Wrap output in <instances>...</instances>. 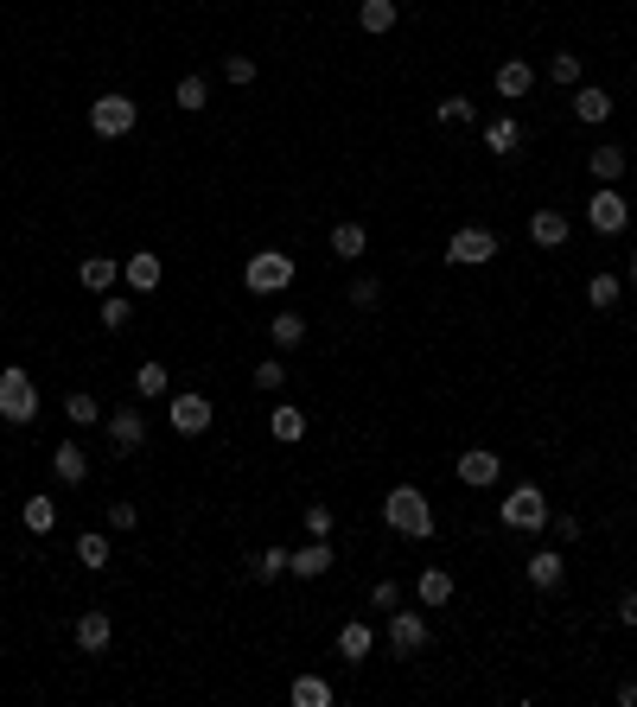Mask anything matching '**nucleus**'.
Returning a JSON list of instances; mask_svg holds the SVG:
<instances>
[{"mask_svg": "<svg viewBox=\"0 0 637 707\" xmlns=\"http://www.w3.org/2000/svg\"><path fill=\"white\" fill-rule=\"evenodd\" d=\"M383 523L395 529V536L427 542V536H434V504H427V491H421V485H395V491L383 497Z\"/></svg>", "mask_w": 637, "mask_h": 707, "instance_id": "nucleus-1", "label": "nucleus"}, {"mask_svg": "<svg viewBox=\"0 0 637 707\" xmlns=\"http://www.w3.org/2000/svg\"><path fill=\"white\" fill-rule=\"evenodd\" d=\"M0 421H13V427L39 421V383H32V370H20V364L0 370Z\"/></svg>", "mask_w": 637, "mask_h": 707, "instance_id": "nucleus-2", "label": "nucleus"}, {"mask_svg": "<svg viewBox=\"0 0 637 707\" xmlns=\"http://www.w3.org/2000/svg\"><path fill=\"white\" fill-rule=\"evenodd\" d=\"M497 523H504V529H523V536L548 529V497H542V485H516V491H504V504H497Z\"/></svg>", "mask_w": 637, "mask_h": 707, "instance_id": "nucleus-3", "label": "nucleus"}, {"mask_svg": "<svg viewBox=\"0 0 637 707\" xmlns=\"http://www.w3.org/2000/svg\"><path fill=\"white\" fill-rule=\"evenodd\" d=\"M134 122H141V102L122 96V90H109V96H96V102H90V128L102 134V141H128Z\"/></svg>", "mask_w": 637, "mask_h": 707, "instance_id": "nucleus-4", "label": "nucleus"}, {"mask_svg": "<svg viewBox=\"0 0 637 707\" xmlns=\"http://www.w3.org/2000/svg\"><path fill=\"white\" fill-rule=\"evenodd\" d=\"M294 255H281V249H262V255H249V268H243V287L249 293H287L294 287Z\"/></svg>", "mask_w": 637, "mask_h": 707, "instance_id": "nucleus-5", "label": "nucleus"}, {"mask_svg": "<svg viewBox=\"0 0 637 707\" xmlns=\"http://www.w3.org/2000/svg\"><path fill=\"white\" fill-rule=\"evenodd\" d=\"M491 255H497V236L485 223H466V230H453V243H446V262L453 268H485Z\"/></svg>", "mask_w": 637, "mask_h": 707, "instance_id": "nucleus-6", "label": "nucleus"}, {"mask_svg": "<svg viewBox=\"0 0 637 707\" xmlns=\"http://www.w3.org/2000/svg\"><path fill=\"white\" fill-rule=\"evenodd\" d=\"M587 223H593L599 236H625V223H631L625 192H618V185H599V192L587 198Z\"/></svg>", "mask_w": 637, "mask_h": 707, "instance_id": "nucleus-7", "label": "nucleus"}, {"mask_svg": "<svg viewBox=\"0 0 637 707\" xmlns=\"http://www.w3.org/2000/svg\"><path fill=\"white\" fill-rule=\"evenodd\" d=\"M211 415H217V408L204 402L198 389H179V395L166 402V421H172V434H185V440H192V434H204V427H211Z\"/></svg>", "mask_w": 637, "mask_h": 707, "instance_id": "nucleus-8", "label": "nucleus"}, {"mask_svg": "<svg viewBox=\"0 0 637 707\" xmlns=\"http://www.w3.org/2000/svg\"><path fill=\"white\" fill-rule=\"evenodd\" d=\"M389 650H395V657H421V650H427V618L421 612H389Z\"/></svg>", "mask_w": 637, "mask_h": 707, "instance_id": "nucleus-9", "label": "nucleus"}, {"mask_svg": "<svg viewBox=\"0 0 637 707\" xmlns=\"http://www.w3.org/2000/svg\"><path fill=\"white\" fill-rule=\"evenodd\" d=\"M332 542H325V536H306V548H294V555H287V574H294V580H325V574H332Z\"/></svg>", "mask_w": 637, "mask_h": 707, "instance_id": "nucleus-10", "label": "nucleus"}, {"mask_svg": "<svg viewBox=\"0 0 637 707\" xmlns=\"http://www.w3.org/2000/svg\"><path fill=\"white\" fill-rule=\"evenodd\" d=\"M102 427H109V446H115V453H141V446H147V415H141V408H115Z\"/></svg>", "mask_w": 637, "mask_h": 707, "instance_id": "nucleus-11", "label": "nucleus"}, {"mask_svg": "<svg viewBox=\"0 0 637 707\" xmlns=\"http://www.w3.org/2000/svg\"><path fill=\"white\" fill-rule=\"evenodd\" d=\"M523 580L536 586V593H555V586L567 580V555H561V548H536V555L523 561Z\"/></svg>", "mask_w": 637, "mask_h": 707, "instance_id": "nucleus-12", "label": "nucleus"}, {"mask_svg": "<svg viewBox=\"0 0 637 707\" xmlns=\"http://www.w3.org/2000/svg\"><path fill=\"white\" fill-rule=\"evenodd\" d=\"M459 485H472V491H485V485H497V472H504V459L491 453V446H472V453H459Z\"/></svg>", "mask_w": 637, "mask_h": 707, "instance_id": "nucleus-13", "label": "nucleus"}, {"mask_svg": "<svg viewBox=\"0 0 637 707\" xmlns=\"http://www.w3.org/2000/svg\"><path fill=\"white\" fill-rule=\"evenodd\" d=\"M122 281H128L134 293H153V287L166 281V262H160L153 249H134V255H122Z\"/></svg>", "mask_w": 637, "mask_h": 707, "instance_id": "nucleus-14", "label": "nucleus"}, {"mask_svg": "<svg viewBox=\"0 0 637 707\" xmlns=\"http://www.w3.org/2000/svg\"><path fill=\"white\" fill-rule=\"evenodd\" d=\"M71 637H77V650H83V657H102V650L115 644V618H109V612H83Z\"/></svg>", "mask_w": 637, "mask_h": 707, "instance_id": "nucleus-15", "label": "nucleus"}, {"mask_svg": "<svg viewBox=\"0 0 637 707\" xmlns=\"http://www.w3.org/2000/svg\"><path fill=\"white\" fill-rule=\"evenodd\" d=\"M529 90H536V71H529V58H504V64H497V96H504V102H523Z\"/></svg>", "mask_w": 637, "mask_h": 707, "instance_id": "nucleus-16", "label": "nucleus"}, {"mask_svg": "<svg viewBox=\"0 0 637 707\" xmlns=\"http://www.w3.org/2000/svg\"><path fill=\"white\" fill-rule=\"evenodd\" d=\"M395 20H402V7H395V0H357V26H364L370 39L395 32Z\"/></svg>", "mask_w": 637, "mask_h": 707, "instance_id": "nucleus-17", "label": "nucleus"}, {"mask_svg": "<svg viewBox=\"0 0 637 707\" xmlns=\"http://www.w3.org/2000/svg\"><path fill=\"white\" fill-rule=\"evenodd\" d=\"M51 472H58L64 485H83V478H90V453H83L77 440H58V453H51Z\"/></svg>", "mask_w": 637, "mask_h": 707, "instance_id": "nucleus-18", "label": "nucleus"}, {"mask_svg": "<svg viewBox=\"0 0 637 707\" xmlns=\"http://www.w3.org/2000/svg\"><path fill=\"white\" fill-rule=\"evenodd\" d=\"M20 523L32 529V536H51L58 529V497H45V491H32L26 504H20Z\"/></svg>", "mask_w": 637, "mask_h": 707, "instance_id": "nucleus-19", "label": "nucleus"}, {"mask_svg": "<svg viewBox=\"0 0 637 707\" xmlns=\"http://www.w3.org/2000/svg\"><path fill=\"white\" fill-rule=\"evenodd\" d=\"M71 555H77V567H90V574H102V567L115 561V548H109V536H102V529H83Z\"/></svg>", "mask_w": 637, "mask_h": 707, "instance_id": "nucleus-20", "label": "nucleus"}, {"mask_svg": "<svg viewBox=\"0 0 637 707\" xmlns=\"http://www.w3.org/2000/svg\"><path fill=\"white\" fill-rule=\"evenodd\" d=\"M77 281L90 287V293H109L115 281H122V262H115V255H90V262L77 268Z\"/></svg>", "mask_w": 637, "mask_h": 707, "instance_id": "nucleus-21", "label": "nucleus"}, {"mask_svg": "<svg viewBox=\"0 0 637 707\" xmlns=\"http://www.w3.org/2000/svg\"><path fill=\"white\" fill-rule=\"evenodd\" d=\"M529 243H536V249H561L567 243V217L561 211H536V217H529Z\"/></svg>", "mask_w": 637, "mask_h": 707, "instance_id": "nucleus-22", "label": "nucleus"}, {"mask_svg": "<svg viewBox=\"0 0 637 707\" xmlns=\"http://www.w3.org/2000/svg\"><path fill=\"white\" fill-rule=\"evenodd\" d=\"M268 344H274V351H300V344H306V319L300 313H274L268 319Z\"/></svg>", "mask_w": 637, "mask_h": 707, "instance_id": "nucleus-23", "label": "nucleus"}, {"mask_svg": "<svg viewBox=\"0 0 637 707\" xmlns=\"http://www.w3.org/2000/svg\"><path fill=\"white\" fill-rule=\"evenodd\" d=\"M612 115V96L599 90V83H580L574 90V122H606Z\"/></svg>", "mask_w": 637, "mask_h": 707, "instance_id": "nucleus-24", "label": "nucleus"}, {"mask_svg": "<svg viewBox=\"0 0 637 707\" xmlns=\"http://www.w3.org/2000/svg\"><path fill=\"white\" fill-rule=\"evenodd\" d=\"M587 172H593L599 185H618V179H625V147H593L587 153Z\"/></svg>", "mask_w": 637, "mask_h": 707, "instance_id": "nucleus-25", "label": "nucleus"}, {"mask_svg": "<svg viewBox=\"0 0 637 707\" xmlns=\"http://www.w3.org/2000/svg\"><path fill=\"white\" fill-rule=\"evenodd\" d=\"M485 147H491V153H516V147H523V122H516V115H497V122H485Z\"/></svg>", "mask_w": 637, "mask_h": 707, "instance_id": "nucleus-26", "label": "nucleus"}, {"mask_svg": "<svg viewBox=\"0 0 637 707\" xmlns=\"http://www.w3.org/2000/svg\"><path fill=\"white\" fill-rule=\"evenodd\" d=\"M364 249H370V230H364V223H338V230H332V255H338V262H357Z\"/></svg>", "mask_w": 637, "mask_h": 707, "instance_id": "nucleus-27", "label": "nucleus"}, {"mask_svg": "<svg viewBox=\"0 0 637 707\" xmlns=\"http://www.w3.org/2000/svg\"><path fill=\"white\" fill-rule=\"evenodd\" d=\"M415 593H421V606H446V599H453V574H446V567H421Z\"/></svg>", "mask_w": 637, "mask_h": 707, "instance_id": "nucleus-28", "label": "nucleus"}, {"mask_svg": "<svg viewBox=\"0 0 637 707\" xmlns=\"http://www.w3.org/2000/svg\"><path fill=\"white\" fill-rule=\"evenodd\" d=\"M287 701H294V707H332V682H325V676H294Z\"/></svg>", "mask_w": 637, "mask_h": 707, "instance_id": "nucleus-29", "label": "nucleus"}, {"mask_svg": "<svg viewBox=\"0 0 637 707\" xmlns=\"http://www.w3.org/2000/svg\"><path fill=\"white\" fill-rule=\"evenodd\" d=\"M370 650H376L370 625H344V631H338V657H344V663H370Z\"/></svg>", "mask_w": 637, "mask_h": 707, "instance_id": "nucleus-30", "label": "nucleus"}, {"mask_svg": "<svg viewBox=\"0 0 637 707\" xmlns=\"http://www.w3.org/2000/svg\"><path fill=\"white\" fill-rule=\"evenodd\" d=\"M618 300H625V281H618V274H593V281H587V306H593V313H612Z\"/></svg>", "mask_w": 637, "mask_h": 707, "instance_id": "nucleus-31", "label": "nucleus"}, {"mask_svg": "<svg viewBox=\"0 0 637 707\" xmlns=\"http://www.w3.org/2000/svg\"><path fill=\"white\" fill-rule=\"evenodd\" d=\"M268 434L281 446H294V440H306V415L300 408H268Z\"/></svg>", "mask_w": 637, "mask_h": 707, "instance_id": "nucleus-32", "label": "nucleus"}, {"mask_svg": "<svg viewBox=\"0 0 637 707\" xmlns=\"http://www.w3.org/2000/svg\"><path fill=\"white\" fill-rule=\"evenodd\" d=\"M204 102H211V83H204L198 71L192 77H179V90H172V109H185V115H198Z\"/></svg>", "mask_w": 637, "mask_h": 707, "instance_id": "nucleus-33", "label": "nucleus"}, {"mask_svg": "<svg viewBox=\"0 0 637 707\" xmlns=\"http://www.w3.org/2000/svg\"><path fill=\"white\" fill-rule=\"evenodd\" d=\"M287 555H294V548H262V555H249V580H281L287 574Z\"/></svg>", "mask_w": 637, "mask_h": 707, "instance_id": "nucleus-34", "label": "nucleus"}, {"mask_svg": "<svg viewBox=\"0 0 637 707\" xmlns=\"http://www.w3.org/2000/svg\"><path fill=\"white\" fill-rule=\"evenodd\" d=\"M64 415H71V427H96L102 421V402H96L90 389H71V395H64Z\"/></svg>", "mask_w": 637, "mask_h": 707, "instance_id": "nucleus-35", "label": "nucleus"}, {"mask_svg": "<svg viewBox=\"0 0 637 707\" xmlns=\"http://www.w3.org/2000/svg\"><path fill=\"white\" fill-rule=\"evenodd\" d=\"M548 77H555L561 90H580V77H587V64H580V51H555V58H548Z\"/></svg>", "mask_w": 637, "mask_h": 707, "instance_id": "nucleus-36", "label": "nucleus"}, {"mask_svg": "<svg viewBox=\"0 0 637 707\" xmlns=\"http://www.w3.org/2000/svg\"><path fill=\"white\" fill-rule=\"evenodd\" d=\"M96 319L109 325V332H122V325L134 319V300H128V293H115V287H109V293H102V306H96Z\"/></svg>", "mask_w": 637, "mask_h": 707, "instance_id": "nucleus-37", "label": "nucleus"}, {"mask_svg": "<svg viewBox=\"0 0 637 707\" xmlns=\"http://www.w3.org/2000/svg\"><path fill=\"white\" fill-rule=\"evenodd\" d=\"M134 395H147V402H160V395H166V364H160V357H147V364L134 370Z\"/></svg>", "mask_w": 637, "mask_h": 707, "instance_id": "nucleus-38", "label": "nucleus"}, {"mask_svg": "<svg viewBox=\"0 0 637 707\" xmlns=\"http://www.w3.org/2000/svg\"><path fill=\"white\" fill-rule=\"evenodd\" d=\"M281 383H287V364H281V357H262V364H255V389L274 395Z\"/></svg>", "mask_w": 637, "mask_h": 707, "instance_id": "nucleus-39", "label": "nucleus"}, {"mask_svg": "<svg viewBox=\"0 0 637 707\" xmlns=\"http://www.w3.org/2000/svg\"><path fill=\"white\" fill-rule=\"evenodd\" d=\"M223 77H230L236 90H243V83H255V58H249V51H230V58H223Z\"/></svg>", "mask_w": 637, "mask_h": 707, "instance_id": "nucleus-40", "label": "nucleus"}, {"mask_svg": "<svg viewBox=\"0 0 637 707\" xmlns=\"http://www.w3.org/2000/svg\"><path fill=\"white\" fill-rule=\"evenodd\" d=\"M300 523H306V536H325V542H332V523H338V516L325 510V504H313V510H300Z\"/></svg>", "mask_w": 637, "mask_h": 707, "instance_id": "nucleus-41", "label": "nucleus"}, {"mask_svg": "<svg viewBox=\"0 0 637 707\" xmlns=\"http://www.w3.org/2000/svg\"><path fill=\"white\" fill-rule=\"evenodd\" d=\"M440 122H472V96H440Z\"/></svg>", "mask_w": 637, "mask_h": 707, "instance_id": "nucleus-42", "label": "nucleus"}, {"mask_svg": "<svg viewBox=\"0 0 637 707\" xmlns=\"http://www.w3.org/2000/svg\"><path fill=\"white\" fill-rule=\"evenodd\" d=\"M548 536H555L561 548H574L580 542V516H548Z\"/></svg>", "mask_w": 637, "mask_h": 707, "instance_id": "nucleus-43", "label": "nucleus"}, {"mask_svg": "<svg viewBox=\"0 0 637 707\" xmlns=\"http://www.w3.org/2000/svg\"><path fill=\"white\" fill-rule=\"evenodd\" d=\"M370 606H376V612H395V606H402V586H395V580H376V586H370Z\"/></svg>", "mask_w": 637, "mask_h": 707, "instance_id": "nucleus-44", "label": "nucleus"}, {"mask_svg": "<svg viewBox=\"0 0 637 707\" xmlns=\"http://www.w3.org/2000/svg\"><path fill=\"white\" fill-rule=\"evenodd\" d=\"M351 306H357V313H370V306H383V287H376V281H351Z\"/></svg>", "mask_w": 637, "mask_h": 707, "instance_id": "nucleus-45", "label": "nucleus"}, {"mask_svg": "<svg viewBox=\"0 0 637 707\" xmlns=\"http://www.w3.org/2000/svg\"><path fill=\"white\" fill-rule=\"evenodd\" d=\"M134 523H141V510H134V504H109V529H134Z\"/></svg>", "mask_w": 637, "mask_h": 707, "instance_id": "nucleus-46", "label": "nucleus"}, {"mask_svg": "<svg viewBox=\"0 0 637 707\" xmlns=\"http://www.w3.org/2000/svg\"><path fill=\"white\" fill-rule=\"evenodd\" d=\"M618 625H637V593H625V599H618Z\"/></svg>", "mask_w": 637, "mask_h": 707, "instance_id": "nucleus-47", "label": "nucleus"}, {"mask_svg": "<svg viewBox=\"0 0 637 707\" xmlns=\"http://www.w3.org/2000/svg\"><path fill=\"white\" fill-rule=\"evenodd\" d=\"M618 701H625V707H637V682H625V688H618Z\"/></svg>", "mask_w": 637, "mask_h": 707, "instance_id": "nucleus-48", "label": "nucleus"}, {"mask_svg": "<svg viewBox=\"0 0 637 707\" xmlns=\"http://www.w3.org/2000/svg\"><path fill=\"white\" fill-rule=\"evenodd\" d=\"M625 274H631V281H637V255H631V262H625Z\"/></svg>", "mask_w": 637, "mask_h": 707, "instance_id": "nucleus-49", "label": "nucleus"}, {"mask_svg": "<svg viewBox=\"0 0 637 707\" xmlns=\"http://www.w3.org/2000/svg\"><path fill=\"white\" fill-rule=\"evenodd\" d=\"M631 26H637V7H631Z\"/></svg>", "mask_w": 637, "mask_h": 707, "instance_id": "nucleus-50", "label": "nucleus"}, {"mask_svg": "<svg viewBox=\"0 0 637 707\" xmlns=\"http://www.w3.org/2000/svg\"><path fill=\"white\" fill-rule=\"evenodd\" d=\"M631 325H637V313H631Z\"/></svg>", "mask_w": 637, "mask_h": 707, "instance_id": "nucleus-51", "label": "nucleus"}]
</instances>
